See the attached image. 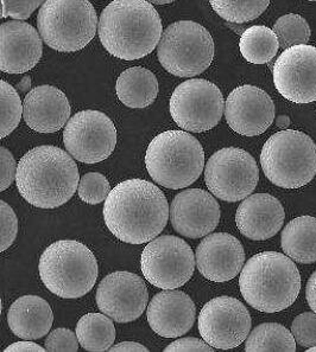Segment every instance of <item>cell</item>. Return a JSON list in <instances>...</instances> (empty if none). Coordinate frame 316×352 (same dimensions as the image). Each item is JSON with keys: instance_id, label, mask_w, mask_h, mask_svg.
Instances as JSON below:
<instances>
[{"instance_id": "cell-1", "label": "cell", "mask_w": 316, "mask_h": 352, "mask_svg": "<svg viewBox=\"0 0 316 352\" xmlns=\"http://www.w3.org/2000/svg\"><path fill=\"white\" fill-rule=\"evenodd\" d=\"M169 204L163 191L143 179L124 181L105 201V223L119 240L142 245L156 239L169 219Z\"/></svg>"}, {"instance_id": "cell-2", "label": "cell", "mask_w": 316, "mask_h": 352, "mask_svg": "<svg viewBox=\"0 0 316 352\" xmlns=\"http://www.w3.org/2000/svg\"><path fill=\"white\" fill-rule=\"evenodd\" d=\"M98 32L111 55L134 60L158 47L163 26L160 14L147 0H113L101 12Z\"/></svg>"}, {"instance_id": "cell-3", "label": "cell", "mask_w": 316, "mask_h": 352, "mask_svg": "<svg viewBox=\"0 0 316 352\" xmlns=\"http://www.w3.org/2000/svg\"><path fill=\"white\" fill-rule=\"evenodd\" d=\"M80 183L78 166L60 147L37 146L17 166L16 184L26 202L39 209H56L73 197Z\"/></svg>"}, {"instance_id": "cell-4", "label": "cell", "mask_w": 316, "mask_h": 352, "mask_svg": "<svg viewBox=\"0 0 316 352\" xmlns=\"http://www.w3.org/2000/svg\"><path fill=\"white\" fill-rule=\"evenodd\" d=\"M240 292L249 305L276 314L293 305L301 291V275L288 255L277 252L255 254L243 267Z\"/></svg>"}, {"instance_id": "cell-5", "label": "cell", "mask_w": 316, "mask_h": 352, "mask_svg": "<svg viewBox=\"0 0 316 352\" xmlns=\"http://www.w3.org/2000/svg\"><path fill=\"white\" fill-rule=\"evenodd\" d=\"M145 165L157 184L167 189H185L204 171V148L191 134L167 131L154 138L147 146Z\"/></svg>"}, {"instance_id": "cell-6", "label": "cell", "mask_w": 316, "mask_h": 352, "mask_svg": "<svg viewBox=\"0 0 316 352\" xmlns=\"http://www.w3.org/2000/svg\"><path fill=\"white\" fill-rule=\"evenodd\" d=\"M39 276L45 287L63 299L81 298L94 287L99 268L88 247L74 240H61L41 255Z\"/></svg>"}, {"instance_id": "cell-7", "label": "cell", "mask_w": 316, "mask_h": 352, "mask_svg": "<svg viewBox=\"0 0 316 352\" xmlns=\"http://www.w3.org/2000/svg\"><path fill=\"white\" fill-rule=\"evenodd\" d=\"M260 165L268 181L283 189H299L316 175V145L306 133L284 129L265 142Z\"/></svg>"}, {"instance_id": "cell-8", "label": "cell", "mask_w": 316, "mask_h": 352, "mask_svg": "<svg viewBox=\"0 0 316 352\" xmlns=\"http://www.w3.org/2000/svg\"><path fill=\"white\" fill-rule=\"evenodd\" d=\"M99 26L88 0H47L39 11L37 28L44 43L60 52L87 47Z\"/></svg>"}, {"instance_id": "cell-9", "label": "cell", "mask_w": 316, "mask_h": 352, "mask_svg": "<svg viewBox=\"0 0 316 352\" xmlns=\"http://www.w3.org/2000/svg\"><path fill=\"white\" fill-rule=\"evenodd\" d=\"M157 57L162 67L173 76H198L212 63L214 42L207 29L199 23L180 21L163 31Z\"/></svg>"}, {"instance_id": "cell-10", "label": "cell", "mask_w": 316, "mask_h": 352, "mask_svg": "<svg viewBox=\"0 0 316 352\" xmlns=\"http://www.w3.org/2000/svg\"><path fill=\"white\" fill-rule=\"evenodd\" d=\"M208 190L225 202L249 197L260 181L255 158L238 147H226L209 158L204 168Z\"/></svg>"}, {"instance_id": "cell-11", "label": "cell", "mask_w": 316, "mask_h": 352, "mask_svg": "<svg viewBox=\"0 0 316 352\" xmlns=\"http://www.w3.org/2000/svg\"><path fill=\"white\" fill-rule=\"evenodd\" d=\"M225 101L220 89L204 78L183 82L170 98V114L181 129L201 133L214 129L224 114Z\"/></svg>"}, {"instance_id": "cell-12", "label": "cell", "mask_w": 316, "mask_h": 352, "mask_svg": "<svg viewBox=\"0 0 316 352\" xmlns=\"http://www.w3.org/2000/svg\"><path fill=\"white\" fill-rule=\"evenodd\" d=\"M195 263L189 245L173 235L150 241L140 258L144 278L162 289H176L186 285L194 274Z\"/></svg>"}, {"instance_id": "cell-13", "label": "cell", "mask_w": 316, "mask_h": 352, "mask_svg": "<svg viewBox=\"0 0 316 352\" xmlns=\"http://www.w3.org/2000/svg\"><path fill=\"white\" fill-rule=\"evenodd\" d=\"M63 144L70 155L81 163L107 160L117 145V129L104 113L83 111L70 118L63 132Z\"/></svg>"}, {"instance_id": "cell-14", "label": "cell", "mask_w": 316, "mask_h": 352, "mask_svg": "<svg viewBox=\"0 0 316 352\" xmlns=\"http://www.w3.org/2000/svg\"><path fill=\"white\" fill-rule=\"evenodd\" d=\"M206 343L219 350L237 348L251 331V316L246 306L232 296H218L202 307L198 322Z\"/></svg>"}, {"instance_id": "cell-15", "label": "cell", "mask_w": 316, "mask_h": 352, "mask_svg": "<svg viewBox=\"0 0 316 352\" xmlns=\"http://www.w3.org/2000/svg\"><path fill=\"white\" fill-rule=\"evenodd\" d=\"M278 93L291 102L316 101V47L299 44L282 52L273 69Z\"/></svg>"}, {"instance_id": "cell-16", "label": "cell", "mask_w": 316, "mask_h": 352, "mask_svg": "<svg viewBox=\"0 0 316 352\" xmlns=\"http://www.w3.org/2000/svg\"><path fill=\"white\" fill-rule=\"evenodd\" d=\"M147 301V285L139 275L130 272H114L105 276L96 289L98 307L116 322L138 319Z\"/></svg>"}, {"instance_id": "cell-17", "label": "cell", "mask_w": 316, "mask_h": 352, "mask_svg": "<svg viewBox=\"0 0 316 352\" xmlns=\"http://www.w3.org/2000/svg\"><path fill=\"white\" fill-rule=\"evenodd\" d=\"M225 116L235 133L255 137L264 133L273 124L275 104L268 93L258 87L240 86L226 100Z\"/></svg>"}, {"instance_id": "cell-18", "label": "cell", "mask_w": 316, "mask_h": 352, "mask_svg": "<svg viewBox=\"0 0 316 352\" xmlns=\"http://www.w3.org/2000/svg\"><path fill=\"white\" fill-rule=\"evenodd\" d=\"M170 221L173 230L182 236H207L219 224L220 206L217 199L204 190H185L171 202Z\"/></svg>"}, {"instance_id": "cell-19", "label": "cell", "mask_w": 316, "mask_h": 352, "mask_svg": "<svg viewBox=\"0 0 316 352\" xmlns=\"http://www.w3.org/2000/svg\"><path fill=\"white\" fill-rule=\"evenodd\" d=\"M195 258L198 270L206 279L226 283L243 270L245 252L237 237L227 232H215L201 241Z\"/></svg>"}, {"instance_id": "cell-20", "label": "cell", "mask_w": 316, "mask_h": 352, "mask_svg": "<svg viewBox=\"0 0 316 352\" xmlns=\"http://www.w3.org/2000/svg\"><path fill=\"white\" fill-rule=\"evenodd\" d=\"M39 31L22 21L0 26V69L6 74H24L35 68L43 54Z\"/></svg>"}, {"instance_id": "cell-21", "label": "cell", "mask_w": 316, "mask_h": 352, "mask_svg": "<svg viewBox=\"0 0 316 352\" xmlns=\"http://www.w3.org/2000/svg\"><path fill=\"white\" fill-rule=\"evenodd\" d=\"M196 309L191 296L176 289H165L147 306V322L154 332L165 338L186 335L195 322Z\"/></svg>"}, {"instance_id": "cell-22", "label": "cell", "mask_w": 316, "mask_h": 352, "mask_svg": "<svg viewBox=\"0 0 316 352\" xmlns=\"http://www.w3.org/2000/svg\"><path fill=\"white\" fill-rule=\"evenodd\" d=\"M70 101L56 87L39 86L26 94L23 118L31 129L39 133H55L70 118Z\"/></svg>"}, {"instance_id": "cell-23", "label": "cell", "mask_w": 316, "mask_h": 352, "mask_svg": "<svg viewBox=\"0 0 316 352\" xmlns=\"http://www.w3.org/2000/svg\"><path fill=\"white\" fill-rule=\"evenodd\" d=\"M286 212L277 198L255 193L245 198L237 209L235 223L244 236L264 241L275 236L284 223Z\"/></svg>"}, {"instance_id": "cell-24", "label": "cell", "mask_w": 316, "mask_h": 352, "mask_svg": "<svg viewBox=\"0 0 316 352\" xmlns=\"http://www.w3.org/2000/svg\"><path fill=\"white\" fill-rule=\"evenodd\" d=\"M52 307L43 298L24 296L13 302L8 314L10 330L18 338L36 340L48 333L52 327Z\"/></svg>"}, {"instance_id": "cell-25", "label": "cell", "mask_w": 316, "mask_h": 352, "mask_svg": "<svg viewBox=\"0 0 316 352\" xmlns=\"http://www.w3.org/2000/svg\"><path fill=\"white\" fill-rule=\"evenodd\" d=\"M116 91L126 107L147 108L156 100L158 81L149 69L134 67L118 78Z\"/></svg>"}, {"instance_id": "cell-26", "label": "cell", "mask_w": 316, "mask_h": 352, "mask_svg": "<svg viewBox=\"0 0 316 352\" xmlns=\"http://www.w3.org/2000/svg\"><path fill=\"white\" fill-rule=\"evenodd\" d=\"M282 250L291 260L299 263L316 262V219L299 216L294 219L282 232Z\"/></svg>"}, {"instance_id": "cell-27", "label": "cell", "mask_w": 316, "mask_h": 352, "mask_svg": "<svg viewBox=\"0 0 316 352\" xmlns=\"http://www.w3.org/2000/svg\"><path fill=\"white\" fill-rule=\"evenodd\" d=\"M78 343L86 351H109L116 340L113 319L103 314H85L76 325Z\"/></svg>"}, {"instance_id": "cell-28", "label": "cell", "mask_w": 316, "mask_h": 352, "mask_svg": "<svg viewBox=\"0 0 316 352\" xmlns=\"http://www.w3.org/2000/svg\"><path fill=\"white\" fill-rule=\"evenodd\" d=\"M239 47L247 62L265 65L277 55L280 42L275 31L264 25H255L244 31Z\"/></svg>"}, {"instance_id": "cell-29", "label": "cell", "mask_w": 316, "mask_h": 352, "mask_svg": "<svg viewBox=\"0 0 316 352\" xmlns=\"http://www.w3.org/2000/svg\"><path fill=\"white\" fill-rule=\"evenodd\" d=\"M296 340L291 331L276 322H265L249 335L245 351H295Z\"/></svg>"}, {"instance_id": "cell-30", "label": "cell", "mask_w": 316, "mask_h": 352, "mask_svg": "<svg viewBox=\"0 0 316 352\" xmlns=\"http://www.w3.org/2000/svg\"><path fill=\"white\" fill-rule=\"evenodd\" d=\"M213 10L227 22L243 24L260 17L270 0H209Z\"/></svg>"}, {"instance_id": "cell-31", "label": "cell", "mask_w": 316, "mask_h": 352, "mask_svg": "<svg viewBox=\"0 0 316 352\" xmlns=\"http://www.w3.org/2000/svg\"><path fill=\"white\" fill-rule=\"evenodd\" d=\"M273 31L277 34L282 49L307 44L310 38V26L304 17L295 13H289L277 19L273 25Z\"/></svg>"}, {"instance_id": "cell-32", "label": "cell", "mask_w": 316, "mask_h": 352, "mask_svg": "<svg viewBox=\"0 0 316 352\" xmlns=\"http://www.w3.org/2000/svg\"><path fill=\"white\" fill-rule=\"evenodd\" d=\"M0 138L8 137L12 133L21 122L23 116V103L17 91L8 82H0Z\"/></svg>"}, {"instance_id": "cell-33", "label": "cell", "mask_w": 316, "mask_h": 352, "mask_svg": "<svg viewBox=\"0 0 316 352\" xmlns=\"http://www.w3.org/2000/svg\"><path fill=\"white\" fill-rule=\"evenodd\" d=\"M78 197L87 204L96 206L103 203L109 197L111 185L107 178L99 172L86 173L80 179L78 188Z\"/></svg>"}, {"instance_id": "cell-34", "label": "cell", "mask_w": 316, "mask_h": 352, "mask_svg": "<svg viewBox=\"0 0 316 352\" xmlns=\"http://www.w3.org/2000/svg\"><path fill=\"white\" fill-rule=\"evenodd\" d=\"M291 333L296 343L304 348H312L316 345V314L306 312L299 314L291 324Z\"/></svg>"}, {"instance_id": "cell-35", "label": "cell", "mask_w": 316, "mask_h": 352, "mask_svg": "<svg viewBox=\"0 0 316 352\" xmlns=\"http://www.w3.org/2000/svg\"><path fill=\"white\" fill-rule=\"evenodd\" d=\"M0 226H1V243L0 250L5 252L11 247L18 234V219L12 208L8 203L0 202Z\"/></svg>"}, {"instance_id": "cell-36", "label": "cell", "mask_w": 316, "mask_h": 352, "mask_svg": "<svg viewBox=\"0 0 316 352\" xmlns=\"http://www.w3.org/2000/svg\"><path fill=\"white\" fill-rule=\"evenodd\" d=\"M47 0H1V17L24 21L30 17Z\"/></svg>"}, {"instance_id": "cell-37", "label": "cell", "mask_w": 316, "mask_h": 352, "mask_svg": "<svg viewBox=\"0 0 316 352\" xmlns=\"http://www.w3.org/2000/svg\"><path fill=\"white\" fill-rule=\"evenodd\" d=\"M48 351H78V340L76 332L65 327H60L49 333L44 342Z\"/></svg>"}, {"instance_id": "cell-38", "label": "cell", "mask_w": 316, "mask_h": 352, "mask_svg": "<svg viewBox=\"0 0 316 352\" xmlns=\"http://www.w3.org/2000/svg\"><path fill=\"white\" fill-rule=\"evenodd\" d=\"M0 191H5L12 184L17 176V164L12 153L8 148L1 147L0 150Z\"/></svg>"}, {"instance_id": "cell-39", "label": "cell", "mask_w": 316, "mask_h": 352, "mask_svg": "<svg viewBox=\"0 0 316 352\" xmlns=\"http://www.w3.org/2000/svg\"><path fill=\"white\" fill-rule=\"evenodd\" d=\"M165 352L176 351H214V348L209 344L206 343L204 340H198L194 337H187V338H180L175 340L173 343L168 345L165 349Z\"/></svg>"}, {"instance_id": "cell-40", "label": "cell", "mask_w": 316, "mask_h": 352, "mask_svg": "<svg viewBox=\"0 0 316 352\" xmlns=\"http://www.w3.org/2000/svg\"><path fill=\"white\" fill-rule=\"evenodd\" d=\"M5 352H14V351H47V349L41 346L39 344L34 343V342H18V343H13L8 348L5 349Z\"/></svg>"}, {"instance_id": "cell-41", "label": "cell", "mask_w": 316, "mask_h": 352, "mask_svg": "<svg viewBox=\"0 0 316 352\" xmlns=\"http://www.w3.org/2000/svg\"><path fill=\"white\" fill-rule=\"evenodd\" d=\"M306 294H307L308 304L316 314V271L313 273L312 276L308 280Z\"/></svg>"}, {"instance_id": "cell-42", "label": "cell", "mask_w": 316, "mask_h": 352, "mask_svg": "<svg viewBox=\"0 0 316 352\" xmlns=\"http://www.w3.org/2000/svg\"><path fill=\"white\" fill-rule=\"evenodd\" d=\"M109 351H149L147 346H144L142 344L136 343V342H123V343L113 345Z\"/></svg>"}, {"instance_id": "cell-43", "label": "cell", "mask_w": 316, "mask_h": 352, "mask_svg": "<svg viewBox=\"0 0 316 352\" xmlns=\"http://www.w3.org/2000/svg\"><path fill=\"white\" fill-rule=\"evenodd\" d=\"M277 126L280 129H286L288 126L291 125V119L286 116H281L277 118Z\"/></svg>"}, {"instance_id": "cell-44", "label": "cell", "mask_w": 316, "mask_h": 352, "mask_svg": "<svg viewBox=\"0 0 316 352\" xmlns=\"http://www.w3.org/2000/svg\"><path fill=\"white\" fill-rule=\"evenodd\" d=\"M31 80L30 78H24L22 80V82L19 83V89L22 91H26L29 88H30Z\"/></svg>"}, {"instance_id": "cell-45", "label": "cell", "mask_w": 316, "mask_h": 352, "mask_svg": "<svg viewBox=\"0 0 316 352\" xmlns=\"http://www.w3.org/2000/svg\"><path fill=\"white\" fill-rule=\"evenodd\" d=\"M147 1L151 3V4L165 5L170 4V3H173L175 0H147Z\"/></svg>"}, {"instance_id": "cell-46", "label": "cell", "mask_w": 316, "mask_h": 352, "mask_svg": "<svg viewBox=\"0 0 316 352\" xmlns=\"http://www.w3.org/2000/svg\"><path fill=\"white\" fill-rule=\"evenodd\" d=\"M316 351V345L315 346H312V348H309L307 350V352H315Z\"/></svg>"}, {"instance_id": "cell-47", "label": "cell", "mask_w": 316, "mask_h": 352, "mask_svg": "<svg viewBox=\"0 0 316 352\" xmlns=\"http://www.w3.org/2000/svg\"><path fill=\"white\" fill-rule=\"evenodd\" d=\"M308 1H316V0H308Z\"/></svg>"}]
</instances>
